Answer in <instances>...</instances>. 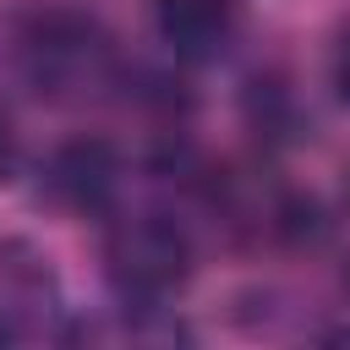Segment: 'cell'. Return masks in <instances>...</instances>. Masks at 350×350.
I'll list each match as a JSON object with an SVG mask.
<instances>
[{
    "instance_id": "cell-3",
    "label": "cell",
    "mask_w": 350,
    "mask_h": 350,
    "mask_svg": "<svg viewBox=\"0 0 350 350\" xmlns=\"http://www.w3.org/2000/svg\"><path fill=\"white\" fill-rule=\"evenodd\" d=\"M60 323V279L49 257L16 235H0V345L49 339Z\"/></svg>"
},
{
    "instance_id": "cell-5",
    "label": "cell",
    "mask_w": 350,
    "mask_h": 350,
    "mask_svg": "<svg viewBox=\"0 0 350 350\" xmlns=\"http://www.w3.org/2000/svg\"><path fill=\"white\" fill-rule=\"evenodd\" d=\"M115 175L120 170L104 142H71L49 164V197H60L66 208H104L115 191Z\"/></svg>"
},
{
    "instance_id": "cell-1",
    "label": "cell",
    "mask_w": 350,
    "mask_h": 350,
    "mask_svg": "<svg viewBox=\"0 0 350 350\" xmlns=\"http://www.w3.org/2000/svg\"><path fill=\"white\" fill-rule=\"evenodd\" d=\"M191 262L197 257H191L186 230L164 213H131V219L109 224V235H104V273H109L115 295L131 306H159L175 290H186Z\"/></svg>"
},
{
    "instance_id": "cell-7",
    "label": "cell",
    "mask_w": 350,
    "mask_h": 350,
    "mask_svg": "<svg viewBox=\"0 0 350 350\" xmlns=\"http://www.w3.org/2000/svg\"><path fill=\"white\" fill-rule=\"evenodd\" d=\"M334 88H339V98L350 104V38L339 44V60H334Z\"/></svg>"
},
{
    "instance_id": "cell-4",
    "label": "cell",
    "mask_w": 350,
    "mask_h": 350,
    "mask_svg": "<svg viewBox=\"0 0 350 350\" xmlns=\"http://www.w3.org/2000/svg\"><path fill=\"white\" fill-rule=\"evenodd\" d=\"M153 27L175 60L208 66L241 38V0H153Z\"/></svg>"
},
{
    "instance_id": "cell-6",
    "label": "cell",
    "mask_w": 350,
    "mask_h": 350,
    "mask_svg": "<svg viewBox=\"0 0 350 350\" xmlns=\"http://www.w3.org/2000/svg\"><path fill=\"white\" fill-rule=\"evenodd\" d=\"M16 170V131H11V120L0 115V180Z\"/></svg>"
},
{
    "instance_id": "cell-2",
    "label": "cell",
    "mask_w": 350,
    "mask_h": 350,
    "mask_svg": "<svg viewBox=\"0 0 350 350\" xmlns=\"http://www.w3.org/2000/svg\"><path fill=\"white\" fill-rule=\"evenodd\" d=\"M22 55H27V77L38 82V93H77V88L98 82L109 66L104 33L93 22H82L77 11L38 16L22 38Z\"/></svg>"
}]
</instances>
